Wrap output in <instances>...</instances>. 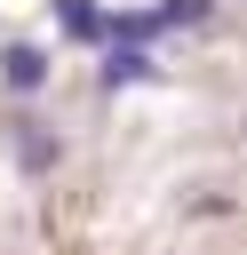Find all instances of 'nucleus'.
Here are the masks:
<instances>
[{
	"mask_svg": "<svg viewBox=\"0 0 247 255\" xmlns=\"http://www.w3.org/2000/svg\"><path fill=\"white\" fill-rule=\"evenodd\" d=\"M96 80H104V88H143V80H159V64H151L143 40H112L104 64H96Z\"/></svg>",
	"mask_w": 247,
	"mask_h": 255,
	"instance_id": "f257e3e1",
	"label": "nucleus"
},
{
	"mask_svg": "<svg viewBox=\"0 0 247 255\" xmlns=\"http://www.w3.org/2000/svg\"><path fill=\"white\" fill-rule=\"evenodd\" d=\"M8 143H16V159H24L32 175H48V167L64 159V135H56V128H40V120H8Z\"/></svg>",
	"mask_w": 247,
	"mask_h": 255,
	"instance_id": "f03ea898",
	"label": "nucleus"
},
{
	"mask_svg": "<svg viewBox=\"0 0 247 255\" xmlns=\"http://www.w3.org/2000/svg\"><path fill=\"white\" fill-rule=\"evenodd\" d=\"M0 80H8L16 96H32V88L48 80V56H40L32 40H8V48H0Z\"/></svg>",
	"mask_w": 247,
	"mask_h": 255,
	"instance_id": "7ed1b4c3",
	"label": "nucleus"
},
{
	"mask_svg": "<svg viewBox=\"0 0 247 255\" xmlns=\"http://www.w3.org/2000/svg\"><path fill=\"white\" fill-rule=\"evenodd\" d=\"M48 16H56L72 40H104V8H96V0H48Z\"/></svg>",
	"mask_w": 247,
	"mask_h": 255,
	"instance_id": "20e7f679",
	"label": "nucleus"
},
{
	"mask_svg": "<svg viewBox=\"0 0 247 255\" xmlns=\"http://www.w3.org/2000/svg\"><path fill=\"white\" fill-rule=\"evenodd\" d=\"M159 32H167V24H159L151 8H112V16H104V40H159Z\"/></svg>",
	"mask_w": 247,
	"mask_h": 255,
	"instance_id": "39448f33",
	"label": "nucleus"
},
{
	"mask_svg": "<svg viewBox=\"0 0 247 255\" xmlns=\"http://www.w3.org/2000/svg\"><path fill=\"white\" fill-rule=\"evenodd\" d=\"M151 16H159V24H207V16H215V0H159Z\"/></svg>",
	"mask_w": 247,
	"mask_h": 255,
	"instance_id": "423d86ee",
	"label": "nucleus"
}]
</instances>
